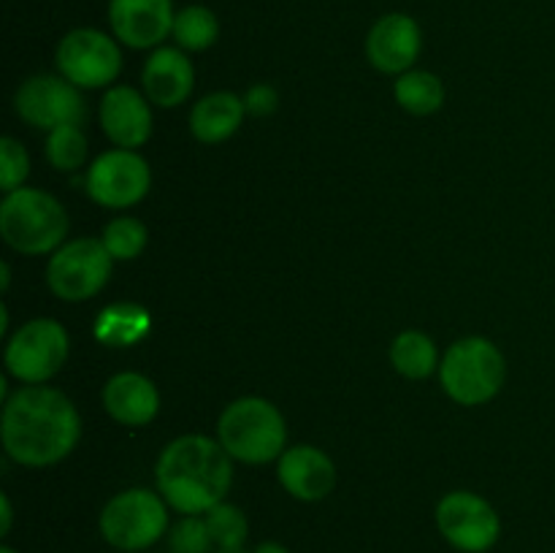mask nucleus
I'll return each mask as SVG.
<instances>
[{"mask_svg":"<svg viewBox=\"0 0 555 553\" xmlns=\"http://www.w3.org/2000/svg\"><path fill=\"white\" fill-rule=\"evenodd\" d=\"M0 439L5 455L16 464H60L81 439L79 410L63 390L49 385H22L3 401Z\"/></svg>","mask_w":555,"mask_h":553,"instance_id":"1","label":"nucleus"},{"mask_svg":"<svg viewBox=\"0 0 555 553\" xmlns=\"http://www.w3.org/2000/svg\"><path fill=\"white\" fill-rule=\"evenodd\" d=\"M155 477L168 507L179 515H206L231 491L233 459L220 439L184 434L163 448Z\"/></svg>","mask_w":555,"mask_h":553,"instance_id":"2","label":"nucleus"},{"mask_svg":"<svg viewBox=\"0 0 555 553\" xmlns=\"http://www.w3.org/2000/svg\"><path fill=\"white\" fill-rule=\"evenodd\" d=\"M68 211L52 193L20 188L0 204V236L20 255H47L65 244Z\"/></svg>","mask_w":555,"mask_h":553,"instance_id":"3","label":"nucleus"},{"mask_svg":"<svg viewBox=\"0 0 555 553\" xmlns=\"http://www.w3.org/2000/svg\"><path fill=\"white\" fill-rule=\"evenodd\" d=\"M217 439L233 461L269 464L285 453L287 426L282 412L260 396L231 401L217 421Z\"/></svg>","mask_w":555,"mask_h":553,"instance_id":"4","label":"nucleus"},{"mask_svg":"<svg viewBox=\"0 0 555 553\" xmlns=\"http://www.w3.org/2000/svg\"><path fill=\"white\" fill-rule=\"evenodd\" d=\"M168 502L150 488H128L103 504L98 531L119 553H146L171 529Z\"/></svg>","mask_w":555,"mask_h":553,"instance_id":"5","label":"nucleus"},{"mask_svg":"<svg viewBox=\"0 0 555 553\" xmlns=\"http://www.w3.org/2000/svg\"><path fill=\"white\" fill-rule=\"evenodd\" d=\"M507 374L502 350L486 336H466L448 347L439 363L442 388L455 404L480 407L499 396Z\"/></svg>","mask_w":555,"mask_h":553,"instance_id":"6","label":"nucleus"},{"mask_svg":"<svg viewBox=\"0 0 555 553\" xmlns=\"http://www.w3.org/2000/svg\"><path fill=\"white\" fill-rule=\"evenodd\" d=\"M70 339L63 323L52 318L27 320L5 345V372L25 385H43L68 361Z\"/></svg>","mask_w":555,"mask_h":553,"instance_id":"7","label":"nucleus"},{"mask_svg":"<svg viewBox=\"0 0 555 553\" xmlns=\"http://www.w3.org/2000/svg\"><path fill=\"white\" fill-rule=\"evenodd\" d=\"M54 65L60 76L79 90L108 87L122 70V52L117 38L98 27H74L60 38L54 49Z\"/></svg>","mask_w":555,"mask_h":553,"instance_id":"8","label":"nucleus"},{"mask_svg":"<svg viewBox=\"0 0 555 553\" xmlns=\"http://www.w3.org/2000/svg\"><path fill=\"white\" fill-rule=\"evenodd\" d=\"M114 258L101 239H74L54 249L47 266L49 291L68 304L87 301L106 287Z\"/></svg>","mask_w":555,"mask_h":553,"instance_id":"9","label":"nucleus"},{"mask_svg":"<svg viewBox=\"0 0 555 553\" xmlns=\"http://www.w3.org/2000/svg\"><path fill=\"white\" fill-rule=\"evenodd\" d=\"M439 535L459 553H488L502 537V518L496 507L480 493L450 491L434 510Z\"/></svg>","mask_w":555,"mask_h":553,"instance_id":"10","label":"nucleus"},{"mask_svg":"<svg viewBox=\"0 0 555 553\" xmlns=\"http://www.w3.org/2000/svg\"><path fill=\"white\" fill-rule=\"evenodd\" d=\"M150 163L135 150H108L87 168L85 188L95 204L106 209H130L150 193Z\"/></svg>","mask_w":555,"mask_h":553,"instance_id":"11","label":"nucleus"},{"mask_svg":"<svg viewBox=\"0 0 555 553\" xmlns=\"http://www.w3.org/2000/svg\"><path fill=\"white\" fill-rule=\"evenodd\" d=\"M14 108L27 125L41 130L81 125L87 117V106L79 87L70 85L65 76L52 74H38L22 81L14 95Z\"/></svg>","mask_w":555,"mask_h":553,"instance_id":"12","label":"nucleus"},{"mask_svg":"<svg viewBox=\"0 0 555 553\" xmlns=\"http://www.w3.org/2000/svg\"><path fill=\"white\" fill-rule=\"evenodd\" d=\"M173 0H108V27L130 49L163 47L173 30Z\"/></svg>","mask_w":555,"mask_h":553,"instance_id":"13","label":"nucleus"},{"mask_svg":"<svg viewBox=\"0 0 555 553\" xmlns=\"http://www.w3.org/2000/svg\"><path fill=\"white\" fill-rule=\"evenodd\" d=\"M423 49V30L417 20L410 14H393L379 16L372 25L366 36V57L379 74L401 76L412 70L415 60L421 57Z\"/></svg>","mask_w":555,"mask_h":553,"instance_id":"14","label":"nucleus"},{"mask_svg":"<svg viewBox=\"0 0 555 553\" xmlns=\"http://www.w3.org/2000/svg\"><path fill=\"white\" fill-rule=\"evenodd\" d=\"M276 477L298 502H323L336 486V466L325 450L314 445H296L280 455Z\"/></svg>","mask_w":555,"mask_h":553,"instance_id":"15","label":"nucleus"},{"mask_svg":"<svg viewBox=\"0 0 555 553\" xmlns=\"http://www.w3.org/2000/svg\"><path fill=\"white\" fill-rule=\"evenodd\" d=\"M101 128L119 150L144 146L152 136L150 98L128 85L108 87L101 101Z\"/></svg>","mask_w":555,"mask_h":553,"instance_id":"16","label":"nucleus"},{"mask_svg":"<svg viewBox=\"0 0 555 553\" xmlns=\"http://www.w3.org/2000/svg\"><path fill=\"white\" fill-rule=\"evenodd\" d=\"M141 87L150 103L173 108L190 98L195 87V68L188 52L179 47H157L146 57L141 70Z\"/></svg>","mask_w":555,"mask_h":553,"instance_id":"17","label":"nucleus"},{"mask_svg":"<svg viewBox=\"0 0 555 553\" xmlns=\"http://www.w3.org/2000/svg\"><path fill=\"white\" fill-rule=\"evenodd\" d=\"M103 410L122 426H146L160 412V394L144 374L119 372L103 385Z\"/></svg>","mask_w":555,"mask_h":553,"instance_id":"18","label":"nucleus"},{"mask_svg":"<svg viewBox=\"0 0 555 553\" xmlns=\"http://www.w3.org/2000/svg\"><path fill=\"white\" fill-rule=\"evenodd\" d=\"M244 98L233 95V92H211V95L201 98L190 112V133L201 141V144H220L228 141L244 123Z\"/></svg>","mask_w":555,"mask_h":553,"instance_id":"19","label":"nucleus"},{"mask_svg":"<svg viewBox=\"0 0 555 553\" xmlns=\"http://www.w3.org/2000/svg\"><path fill=\"white\" fill-rule=\"evenodd\" d=\"M152 329V318L139 304H114L98 314L95 336L103 345L128 347L139 345Z\"/></svg>","mask_w":555,"mask_h":553,"instance_id":"20","label":"nucleus"},{"mask_svg":"<svg viewBox=\"0 0 555 553\" xmlns=\"http://www.w3.org/2000/svg\"><path fill=\"white\" fill-rule=\"evenodd\" d=\"M390 363L406 380H426L439 369L437 345L423 331H401L390 345Z\"/></svg>","mask_w":555,"mask_h":553,"instance_id":"21","label":"nucleus"},{"mask_svg":"<svg viewBox=\"0 0 555 553\" xmlns=\"http://www.w3.org/2000/svg\"><path fill=\"white\" fill-rule=\"evenodd\" d=\"M393 95L399 106L415 117H428L444 106V85L431 70L412 68L401 74L393 85Z\"/></svg>","mask_w":555,"mask_h":553,"instance_id":"22","label":"nucleus"},{"mask_svg":"<svg viewBox=\"0 0 555 553\" xmlns=\"http://www.w3.org/2000/svg\"><path fill=\"white\" fill-rule=\"evenodd\" d=\"M171 36L184 52H206L220 38V20L209 5H184L177 11Z\"/></svg>","mask_w":555,"mask_h":553,"instance_id":"23","label":"nucleus"},{"mask_svg":"<svg viewBox=\"0 0 555 553\" xmlns=\"http://www.w3.org/2000/svg\"><path fill=\"white\" fill-rule=\"evenodd\" d=\"M101 242L114 260H133L146 249L150 231H146L144 222L135 220V217H114V220L103 228Z\"/></svg>","mask_w":555,"mask_h":553,"instance_id":"24","label":"nucleus"},{"mask_svg":"<svg viewBox=\"0 0 555 553\" xmlns=\"http://www.w3.org/2000/svg\"><path fill=\"white\" fill-rule=\"evenodd\" d=\"M47 157L57 171H76L87 160V136L81 125H63L49 130Z\"/></svg>","mask_w":555,"mask_h":553,"instance_id":"25","label":"nucleus"},{"mask_svg":"<svg viewBox=\"0 0 555 553\" xmlns=\"http://www.w3.org/2000/svg\"><path fill=\"white\" fill-rule=\"evenodd\" d=\"M206 526L211 531V540L217 548H233V545H247L249 537V520L236 504L220 502L204 515Z\"/></svg>","mask_w":555,"mask_h":553,"instance_id":"26","label":"nucleus"},{"mask_svg":"<svg viewBox=\"0 0 555 553\" xmlns=\"http://www.w3.org/2000/svg\"><path fill=\"white\" fill-rule=\"evenodd\" d=\"M171 553H215L217 545L204 515H182L166 535Z\"/></svg>","mask_w":555,"mask_h":553,"instance_id":"27","label":"nucleus"},{"mask_svg":"<svg viewBox=\"0 0 555 553\" xmlns=\"http://www.w3.org/2000/svg\"><path fill=\"white\" fill-rule=\"evenodd\" d=\"M27 173H30V157H27L25 146L11 136L0 139V188L3 193L25 188Z\"/></svg>","mask_w":555,"mask_h":553,"instance_id":"28","label":"nucleus"},{"mask_svg":"<svg viewBox=\"0 0 555 553\" xmlns=\"http://www.w3.org/2000/svg\"><path fill=\"white\" fill-rule=\"evenodd\" d=\"M276 106H280V95H276V90L271 85L249 87L247 95H244V108L253 117H269V114L276 112Z\"/></svg>","mask_w":555,"mask_h":553,"instance_id":"29","label":"nucleus"},{"mask_svg":"<svg viewBox=\"0 0 555 553\" xmlns=\"http://www.w3.org/2000/svg\"><path fill=\"white\" fill-rule=\"evenodd\" d=\"M11 524H14V510H11V499L0 493V535H9Z\"/></svg>","mask_w":555,"mask_h":553,"instance_id":"30","label":"nucleus"},{"mask_svg":"<svg viewBox=\"0 0 555 553\" xmlns=\"http://www.w3.org/2000/svg\"><path fill=\"white\" fill-rule=\"evenodd\" d=\"M253 553H291V551H287V548L282 545V542L266 540V542H258V545L253 548Z\"/></svg>","mask_w":555,"mask_h":553,"instance_id":"31","label":"nucleus"},{"mask_svg":"<svg viewBox=\"0 0 555 553\" xmlns=\"http://www.w3.org/2000/svg\"><path fill=\"white\" fill-rule=\"evenodd\" d=\"M0 285H3V291H9L11 285V271H9V263H0Z\"/></svg>","mask_w":555,"mask_h":553,"instance_id":"32","label":"nucleus"},{"mask_svg":"<svg viewBox=\"0 0 555 553\" xmlns=\"http://www.w3.org/2000/svg\"><path fill=\"white\" fill-rule=\"evenodd\" d=\"M5 331H9V307H0V334L5 336Z\"/></svg>","mask_w":555,"mask_h":553,"instance_id":"33","label":"nucleus"},{"mask_svg":"<svg viewBox=\"0 0 555 553\" xmlns=\"http://www.w3.org/2000/svg\"><path fill=\"white\" fill-rule=\"evenodd\" d=\"M215 553H253V551H247V545H233V548H217Z\"/></svg>","mask_w":555,"mask_h":553,"instance_id":"34","label":"nucleus"},{"mask_svg":"<svg viewBox=\"0 0 555 553\" xmlns=\"http://www.w3.org/2000/svg\"><path fill=\"white\" fill-rule=\"evenodd\" d=\"M0 553H20V551H14L11 545H0Z\"/></svg>","mask_w":555,"mask_h":553,"instance_id":"35","label":"nucleus"}]
</instances>
